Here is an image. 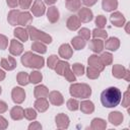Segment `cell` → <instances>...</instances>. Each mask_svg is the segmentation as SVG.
Returning <instances> with one entry per match:
<instances>
[{"mask_svg":"<svg viewBox=\"0 0 130 130\" xmlns=\"http://www.w3.org/2000/svg\"><path fill=\"white\" fill-rule=\"evenodd\" d=\"M92 123L96 124V126H93L92 128H105L106 127V123L102 119H93L92 120Z\"/></svg>","mask_w":130,"mask_h":130,"instance_id":"46","label":"cell"},{"mask_svg":"<svg viewBox=\"0 0 130 130\" xmlns=\"http://www.w3.org/2000/svg\"><path fill=\"white\" fill-rule=\"evenodd\" d=\"M7 4L11 8H15L19 4V0H7Z\"/></svg>","mask_w":130,"mask_h":130,"instance_id":"48","label":"cell"},{"mask_svg":"<svg viewBox=\"0 0 130 130\" xmlns=\"http://www.w3.org/2000/svg\"><path fill=\"white\" fill-rule=\"evenodd\" d=\"M31 49H32L34 51L38 52V53H41V54H44V53H46V51H47L46 46H45L42 42H40V41H35V42L32 43V45H31Z\"/></svg>","mask_w":130,"mask_h":130,"instance_id":"29","label":"cell"},{"mask_svg":"<svg viewBox=\"0 0 130 130\" xmlns=\"http://www.w3.org/2000/svg\"><path fill=\"white\" fill-rule=\"evenodd\" d=\"M58 57L56 55H51L49 58H48V67L51 68V69H55V66L58 62Z\"/></svg>","mask_w":130,"mask_h":130,"instance_id":"39","label":"cell"},{"mask_svg":"<svg viewBox=\"0 0 130 130\" xmlns=\"http://www.w3.org/2000/svg\"><path fill=\"white\" fill-rule=\"evenodd\" d=\"M4 78H5V72H4L3 70H1V69H0V81H1V80H3Z\"/></svg>","mask_w":130,"mask_h":130,"instance_id":"52","label":"cell"},{"mask_svg":"<svg viewBox=\"0 0 130 130\" xmlns=\"http://www.w3.org/2000/svg\"><path fill=\"white\" fill-rule=\"evenodd\" d=\"M22 51H23L22 45L16 40H11L10 46H9V52L14 56H18L22 53Z\"/></svg>","mask_w":130,"mask_h":130,"instance_id":"8","label":"cell"},{"mask_svg":"<svg viewBox=\"0 0 130 130\" xmlns=\"http://www.w3.org/2000/svg\"><path fill=\"white\" fill-rule=\"evenodd\" d=\"M96 1L98 0H82L83 4L86 5V6H92V5H94L96 3Z\"/></svg>","mask_w":130,"mask_h":130,"instance_id":"49","label":"cell"},{"mask_svg":"<svg viewBox=\"0 0 130 130\" xmlns=\"http://www.w3.org/2000/svg\"><path fill=\"white\" fill-rule=\"evenodd\" d=\"M109 119H110V121H111L113 124L119 125L120 122H122V120H123V115H122L121 113H119V112H113V113L110 114Z\"/></svg>","mask_w":130,"mask_h":130,"instance_id":"31","label":"cell"},{"mask_svg":"<svg viewBox=\"0 0 130 130\" xmlns=\"http://www.w3.org/2000/svg\"><path fill=\"white\" fill-rule=\"evenodd\" d=\"M80 26V19L76 15H72L67 20V27L70 30H76Z\"/></svg>","mask_w":130,"mask_h":130,"instance_id":"16","label":"cell"},{"mask_svg":"<svg viewBox=\"0 0 130 130\" xmlns=\"http://www.w3.org/2000/svg\"><path fill=\"white\" fill-rule=\"evenodd\" d=\"M19 13L20 11L17 10V9H13L9 12L8 14V22L11 24V25H16L18 24V16H19Z\"/></svg>","mask_w":130,"mask_h":130,"instance_id":"22","label":"cell"},{"mask_svg":"<svg viewBox=\"0 0 130 130\" xmlns=\"http://www.w3.org/2000/svg\"><path fill=\"white\" fill-rule=\"evenodd\" d=\"M31 4V0H19V6L22 8V9H27L29 8Z\"/></svg>","mask_w":130,"mask_h":130,"instance_id":"47","label":"cell"},{"mask_svg":"<svg viewBox=\"0 0 130 130\" xmlns=\"http://www.w3.org/2000/svg\"><path fill=\"white\" fill-rule=\"evenodd\" d=\"M111 21L115 26H123L125 22V17L120 12H114L111 15Z\"/></svg>","mask_w":130,"mask_h":130,"instance_id":"11","label":"cell"},{"mask_svg":"<svg viewBox=\"0 0 130 130\" xmlns=\"http://www.w3.org/2000/svg\"><path fill=\"white\" fill-rule=\"evenodd\" d=\"M78 35H79V37H81L83 40H89V38H90V31H89V29H87V28H85V27L81 28V29L78 31Z\"/></svg>","mask_w":130,"mask_h":130,"instance_id":"43","label":"cell"},{"mask_svg":"<svg viewBox=\"0 0 130 130\" xmlns=\"http://www.w3.org/2000/svg\"><path fill=\"white\" fill-rule=\"evenodd\" d=\"M86 71H87V77L88 78H91V79H95L100 75V71L98 69L91 67V66H88V68H87Z\"/></svg>","mask_w":130,"mask_h":130,"instance_id":"37","label":"cell"},{"mask_svg":"<svg viewBox=\"0 0 130 130\" xmlns=\"http://www.w3.org/2000/svg\"><path fill=\"white\" fill-rule=\"evenodd\" d=\"M100 59H101V61L103 62V64H104L105 66L111 64V63H112V60H113L112 55H111L110 53H103L102 56L100 57Z\"/></svg>","mask_w":130,"mask_h":130,"instance_id":"38","label":"cell"},{"mask_svg":"<svg viewBox=\"0 0 130 130\" xmlns=\"http://www.w3.org/2000/svg\"><path fill=\"white\" fill-rule=\"evenodd\" d=\"M107 23V19L105 16L103 15H99L96 18H95V24L98 25V28H103Z\"/></svg>","mask_w":130,"mask_h":130,"instance_id":"40","label":"cell"},{"mask_svg":"<svg viewBox=\"0 0 130 130\" xmlns=\"http://www.w3.org/2000/svg\"><path fill=\"white\" fill-rule=\"evenodd\" d=\"M35 107L38 111L40 112H44L48 109L49 107V103L47 102L46 98H40V99H37L36 103H35Z\"/></svg>","mask_w":130,"mask_h":130,"instance_id":"20","label":"cell"},{"mask_svg":"<svg viewBox=\"0 0 130 130\" xmlns=\"http://www.w3.org/2000/svg\"><path fill=\"white\" fill-rule=\"evenodd\" d=\"M119 46H120V42H119V39H117V38H110L105 43L106 49H108L110 51H116L119 48Z\"/></svg>","mask_w":130,"mask_h":130,"instance_id":"18","label":"cell"},{"mask_svg":"<svg viewBox=\"0 0 130 130\" xmlns=\"http://www.w3.org/2000/svg\"><path fill=\"white\" fill-rule=\"evenodd\" d=\"M71 44H72V46L75 50H81L85 47V41L79 36L73 38L72 41H71Z\"/></svg>","mask_w":130,"mask_h":130,"instance_id":"27","label":"cell"},{"mask_svg":"<svg viewBox=\"0 0 130 130\" xmlns=\"http://www.w3.org/2000/svg\"><path fill=\"white\" fill-rule=\"evenodd\" d=\"M17 82L20 85H26L29 82V75L26 72H19L17 74Z\"/></svg>","mask_w":130,"mask_h":130,"instance_id":"32","label":"cell"},{"mask_svg":"<svg viewBox=\"0 0 130 130\" xmlns=\"http://www.w3.org/2000/svg\"><path fill=\"white\" fill-rule=\"evenodd\" d=\"M67 108L70 111H76L78 109V102L76 100H74V99H70L67 102Z\"/></svg>","mask_w":130,"mask_h":130,"instance_id":"41","label":"cell"},{"mask_svg":"<svg viewBox=\"0 0 130 130\" xmlns=\"http://www.w3.org/2000/svg\"><path fill=\"white\" fill-rule=\"evenodd\" d=\"M49 100H50V102L53 105H56V106H60V105L63 104V96H62V94L59 91H56V90L50 92Z\"/></svg>","mask_w":130,"mask_h":130,"instance_id":"15","label":"cell"},{"mask_svg":"<svg viewBox=\"0 0 130 130\" xmlns=\"http://www.w3.org/2000/svg\"><path fill=\"white\" fill-rule=\"evenodd\" d=\"M59 55L64 59H69L72 56V49L68 44H63L59 48Z\"/></svg>","mask_w":130,"mask_h":130,"instance_id":"14","label":"cell"},{"mask_svg":"<svg viewBox=\"0 0 130 130\" xmlns=\"http://www.w3.org/2000/svg\"><path fill=\"white\" fill-rule=\"evenodd\" d=\"M6 109H7V106H6V104H5L4 102L0 101V113H3V112H5V111H6Z\"/></svg>","mask_w":130,"mask_h":130,"instance_id":"50","label":"cell"},{"mask_svg":"<svg viewBox=\"0 0 130 130\" xmlns=\"http://www.w3.org/2000/svg\"><path fill=\"white\" fill-rule=\"evenodd\" d=\"M1 66L6 70H12L16 67V61L11 56H9L8 58H3L1 60Z\"/></svg>","mask_w":130,"mask_h":130,"instance_id":"13","label":"cell"},{"mask_svg":"<svg viewBox=\"0 0 130 130\" xmlns=\"http://www.w3.org/2000/svg\"><path fill=\"white\" fill-rule=\"evenodd\" d=\"M122 99L121 90L118 87H108L101 93V102L106 108H115L117 107Z\"/></svg>","mask_w":130,"mask_h":130,"instance_id":"1","label":"cell"},{"mask_svg":"<svg viewBox=\"0 0 130 130\" xmlns=\"http://www.w3.org/2000/svg\"><path fill=\"white\" fill-rule=\"evenodd\" d=\"M24 117L26 119H28V120H32V119H35L37 117V113L32 109H26L24 111Z\"/></svg>","mask_w":130,"mask_h":130,"instance_id":"44","label":"cell"},{"mask_svg":"<svg viewBox=\"0 0 130 130\" xmlns=\"http://www.w3.org/2000/svg\"><path fill=\"white\" fill-rule=\"evenodd\" d=\"M69 67V64L65 61H58L56 66H55V70L56 72L59 74V75H63L64 74V71L66 70V68Z\"/></svg>","mask_w":130,"mask_h":130,"instance_id":"30","label":"cell"},{"mask_svg":"<svg viewBox=\"0 0 130 130\" xmlns=\"http://www.w3.org/2000/svg\"><path fill=\"white\" fill-rule=\"evenodd\" d=\"M70 94L74 98H81L86 99L91 94V88L87 84H79L75 83L70 86Z\"/></svg>","mask_w":130,"mask_h":130,"instance_id":"3","label":"cell"},{"mask_svg":"<svg viewBox=\"0 0 130 130\" xmlns=\"http://www.w3.org/2000/svg\"><path fill=\"white\" fill-rule=\"evenodd\" d=\"M1 91H2V90H1V87H0V94H1Z\"/></svg>","mask_w":130,"mask_h":130,"instance_id":"54","label":"cell"},{"mask_svg":"<svg viewBox=\"0 0 130 130\" xmlns=\"http://www.w3.org/2000/svg\"><path fill=\"white\" fill-rule=\"evenodd\" d=\"M56 123L60 128H67L69 124V119L64 114H60L56 117Z\"/></svg>","mask_w":130,"mask_h":130,"instance_id":"26","label":"cell"},{"mask_svg":"<svg viewBox=\"0 0 130 130\" xmlns=\"http://www.w3.org/2000/svg\"><path fill=\"white\" fill-rule=\"evenodd\" d=\"M80 109L83 113L85 114H90L93 112L94 110V107H93V104L90 102V101H83L80 105Z\"/></svg>","mask_w":130,"mask_h":130,"instance_id":"28","label":"cell"},{"mask_svg":"<svg viewBox=\"0 0 130 130\" xmlns=\"http://www.w3.org/2000/svg\"><path fill=\"white\" fill-rule=\"evenodd\" d=\"M65 78L68 80V81H75V76H74V73L70 70V67L66 68V70L64 71V74Z\"/></svg>","mask_w":130,"mask_h":130,"instance_id":"42","label":"cell"},{"mask_svg":"<svg viewBox=\"0 0 130 130\" xmlns=\"http://www.w3.org/2000/svg\"><path fill=\"white\" fill-rule=\"evenodd\" d=\"M7 46H8V40H7V38L5 36H3V35H0V49L1 50H4V49L7 48Z\"/></svg>","mask_w":130,"mask_h":130,"instance_id":"45","label":"cell"},{"mask_svg":"<svg viewBox=\"0 0 130 130\" xmlns=\"http://www.w3.org/2000/svg\"><path fill=\"white\" fill-rule=\"evenodd\" d=\"M42 78H43V76H42V74L40 72L34 71L29 75V82H31V83H38V82H40L42 80Z\"/></svg>","mask_w":130,"mask_h":130,"instance_id":"35","label":"cell"},{"mask_svg":"<svg viewBox=\"0 0 130 130\" xmlns=\"http://www.w3.org/2000/svg\"><path fill=\"white\" fill-rule=\"evenodd\" d=\"M117 0H103V9L105 11H113L117 8Z\"/></svg>","mask_w":130,"mask_h":130,"instance_id":"24","label":"cell"},{"mask_svg":"<svg viewBox=\"0 0 130 130\" xmlns=\"http://www.w3.org/2000/svg\"><path fill=\"white\" fill-rule=\"evenodd\" d=\"M113 75L117 78H121L124 77L126 78V80H129V71L126 70L122 65H114L113 67Z\"/></svg>","mask_w":130,"mask_h":130,"instance_id":"5","label":"cell"},{"mask_svg":"<svg viewBox=\"0 0 130 130\" xmlns=\"http://www.w3.org/2000/svg\"><path fill=\"white\" fill-rule=\"evenodd\" d=\"M47 15H48V19L51 21V22H56L58 19H59V11L56 7L52 6L48 9V12H47Z\"/></svg>","mask_w":130,"mask_h":130,"instance_id":"21","label":"cell"},{"mask_svg":"<svg viewBox=\"0 0 130 130\" xmlns=\"http://www.w3.org/2000/svg\"><path fill=\"white\" fill-rule=\"evenodd\" d=\"M26 29H27V32H28V35L32 41H40V42H44L46 44H50L52 42L51 36L45 34L44 31L37 29L36 27H34L31 25H28Z\"/></svg>","mask_w":130,"mask_h":130,"instance_id":"4","label":"cell"},{"mask_svg":"<svg viewBox=\"0 0 130 130\" xmlns=\"http://www.w3.org/2000/svg\"><path fill=\"white\" fill-rule=\"evenodd\" d=\"M92 36L93 38H103V39H107L108 38V35H107V31L104 30L103 28H94L92 30Z\"/></svg>","mask_w":130,"mask_h":130,"instance_id":"36","label":"cell"},{"mask_svg":"<svg viewBox=\"0 0 130 130\" xmlns=\"http://www.w3.org/2000/svg\"><path fill=\"white\" fill-rule=\"evenodd\" d=\"M35 128H42V126L38 123H35V124H30L28 126V129H35Z\"/></svg>","mask_w":130,"mask_h":130,"instance_id":"51","label":"cell"},{"mask_svg":"<svg viewBox=\"0 0 130 130\" xmlns=\"http://www.w3.org/2000/svg\"><path fill=\"white\" fill-rule=\"evenodd\" d=\"M21 62L24 66L30 68H42L44 66V59L30 52H26L21 57Z\"/></svg>","mask_w":130,"mask_h":130,"instance_id":"2","label":"cell"},{"mask_svg":"<svg viewBox=\"0 0 130 130\" xmlns=\"http://www.w3.org/2000/svg\"><path fill=\"white\" fill-rule=\"evenodd\" d=\"M10 115H11V118L13 120H20L24 116V111L19 106H16V107L12 108V110L10 112Z\"/></svg>","mask_w":130,"mask_h":130,"instance_id":"23","label":"cell"},{"mask_svg":"<svg viewBox=\"0 0 130 130\" xmlns=\"http://www.w3.org/2000/svg\"><path fill=\"white\" fill-rule=\"evenodd\" d=\"M14 36L21 42H26L28 39V32L27 29L22 28V27H16L14 29Z\"/></svg>","mask_w":130,"mask_h":130,"instance_id":"17","label":"cell"},{"mask_svg":"<svg viewBox=\"0 0 130 130\" xmlns=\"http://www.w3.org/2000/svg\"><path fill=\"white\" fill-rule=\"evenodd\" d=\"M87 62H88V65H89V66H91V67L98 69L99 71H102V70L104 69V67H105V65H104L103 62L101 61L100 57H98L96 55H91V56L88 58V61H87Z\"/></svg>","mask_w":130,"mask_h":130,"instance_id":"9","label":"cell"},{"mask_svg":"<svg viewBox=\"0 0 130 130\" xmlns=\"http://www.w3.org/2000/svg\"><path fill=\"white\" fill-rule=\"evenodd\" d=\"M89 48L94 53H101L103 51V49H104V43H103L102 40L95 38V39H93V40L90 41Z\"/></svg>","mask_w":130,"mask_h":130,"instance_id":"12","label":"cell"},{"mask_svg":"<svg viewBox=\"0 0 130 130\" xmlns=\"http://www.w3.org/2000/svg\"><path fill=\"white\" fill-rule=\"evenodd\" d=\"M32 19V16L29 12H20L18 16V24L20 25H27Z\"/></svg>","mask_w":130,"mask_h":130,"instance_id":"19","label":"cell"},{"mask_svg":"<svg viewBox=\"0 0 130 130\" xmlns=\"http://www.w3.org/2000/svg\"><path fill=\"white\" fill-rule=\"evenodd\" d=\"M72 72H73L75 75H77V76L83 75V73H84V67H83V65L80 64V63H75V64H73Z\"/></svg>","mask_w":130,"mask_h":130,"instance_id":"34","label":"cell"},{"mask_svg":"<svg viewBox=\"0 0 130 130\" xmlns=\"http://www.w3.org/2000/svg\"><path fill=\"white\" fill-rule=\"evenodd\" d=\"M78 18L82 22H88L92 19V12L88 8H81L78 11Z\"/></svg>","mask_w":130,"mask_h":130,"instance_id":"10","label":"cell"},{"mask_svg":"<svg viewBox=\"0 0 130 130\" xmlns=\"http://www.w3.org/2000/svg\"><path fill=\"white\" fill-rule=\"evenodd\" d=\"M48 94H49V91H48V88L45 85H38L35 88V96L37 99L46 98Z\"/></svg>","mask_w":130,"mask_h":130,"instance_id":"25","label":"cell"},{"mask_svg":"<svg viewBox=\"0 0 130 130\" xmlns=\"http://www.w3.org/2000/svg\"><path fill=\"white\" fill-rule=\"evenodd\" d=\"M25 99V92L21 87H14L12 89V100L13 102L20 104Z\"/></svg>","mask_w":130,"mask_h":130,"instance_id":"7","label":"cell"},{"mask_svg":"<svg viewBox=\"0 0 130 130\" xmlns=\"http://www.w3.org/2000/svg\"><path fill=\"white\" fill-rule=\"evenodd\" d=\"M66 7L70 11H76L80 7V0H67Z\"/></svg>","mask_w":130,"mask_h":130,"instance_id":"33","label":"cell"},{"mask_svg":"<svg viewBox=\"0 0 130 130\" xmlns=\"http://www.w3.org/2000/svg\"><path fill=\"white\" fill-rule=\"evenodd\" d=\"M56 1H57V0H45V3L48 4V5H52V4H54Z\"/></svg>","mask_w":130,"mask_h":130,"instance_id":"53","label":"cell"},{"mask_svg":"<svg viewBox=\"0 0 130 130\" xmlns=\"http://www.w3.org/2000/svg\"><path fill=\"white\" fill-rule=\"evenodd\" d=\"M31 12L35 16H42L45 13V5L41 0H36L31 6Z\"/></svg>","mask_w":130,"mask_h":130,"instance_id":"6","label":"cell"}]
</instances>
